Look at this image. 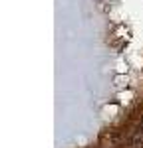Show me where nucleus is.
<instances>
[{"label": "nucleus", "instance_id": "f257e3e1", "mask_svg": "<svg viewBox=\"0 0 143 148\" xmlns=\"http://www.w3.org/2000/svg\"><path fill=\"white\" fill-rule=\"evenodd\" d=\"M133 146L143 148V128H139V130L133 134Z\"/></svg>", "mask_w": 143, "mask_h": 148}]
</instances>
